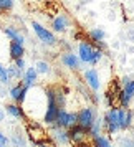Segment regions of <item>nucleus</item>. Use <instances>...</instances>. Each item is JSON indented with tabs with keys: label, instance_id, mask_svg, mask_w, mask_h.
Instances as JSON below:
<instances>
[{
	"label": "nucleus",
	"instance_id": "f257e3e1",
	"mask_svg": "<svg viewBox=\"0 0 134 147\" xmlns=\"http://www.w3.org/2000/svg\"><path fill=\"white\" fill-rule=\"evenodd\" d=\"M45 94H47L48 104H47V113H45L43 119H45L47 124H55L56 117H58V113H60V109H61L58 106V102H56V89L55 88H47Z\"/></svg>",
	"mask_w": 134,
	"mask_h": 147
},
{
	"label": "nucleus",
	"instance_id": "f03ea898",
	"mask_svg": "<svg viewBox=\"0 0 134 147\" xmlns=\"http://www.w3.org/2000/svg\"><path fill=\"white\" fill-rule=\"evenodd\" d=\"M103 56V51L99 48H94V45H91L89 41H81L80 43V60L85 61V63H98Z\"/></svg>",
	"mask_w": 134,
	"mask_h": 147
},
{
	"label": "nucleus",
	"instance_id": "7ed1b4c3",
	"mask_svg": "<svg viewBox=\"0 0 134 147\" xmlns=\"http://www.w3.org/2000/svg\"><path fill=\"white\" fill-rule=\"evenodd\" d=\"M27 134H28V139L32 140L35 146H38L41 142H47V139H48V132L38 122H30V124H27Z\"/></svg>",
	"mask_w": 134,
	"mask_h": 147
},
{
	"label": "nucleus",
	"instance_id": "20e7f679",
	"mask_svg": "<svg viewBox=\"0 0 134 147\" xmlns=\"http://www.w3.org/2000/svg\"><path fill=\"white\" fill-rule=\"evenodd\" d=\"M78 124V113H68L65 109H60L58 113V117H56V122H55V127H60V129H70Z\"/></svg>",
	"mask_w": 134,
	"mask_h": 147
},
{
	"label": "nucleus",
	"instance_id": "39448f33",
	"mask_svg": "<svg viewBox=\"0 0 134 147\" xmlns=\"http://www.w3.org/2000/svg\"><path fill=\"white\" fill-rule=\"evenodd\" d=\"M119 107H111L104 116V127H106L108 134H114L118 132L119 127Z\"/></svg>",
	"mask_w": 134,
	"mask_h": 147
},
{
	"label": "nucleus",
	"instance_id": "423d86ee",
	"mask_svg": "<svg viewBox=\"0 0 134 147\" xmlns=\"http://www.w3.org/2000/svg\"><path fill=\"white\" fill-rule=\"evenodd\" d=\"M88 134H89V129L86 127L80 126V124H76V126L70 127L68 129V136H70V142L71 144H80V142H85L88 139Z\"/></svg>",
	"mask_w": 134,
	"mask_h": 147
},
{
	"label": "nucleus",
	"instance_id": "0eeeda50",
	"mask_svg": "<svg viewBox=\"0 0 134 147\" xmlns=\"http://www.w3.org/2000/svg\"><path fill=\"white\" fill-rule=\"evenodd\" d=\"M96 122V114H94L93 107H83L78 113V124L86 129H91Z\"/></svg>",
	"mask_w": 134,
	"mask_h": 147
},
{
	"label": "nucleus",
	"instance_id": "6e6552de",
	"mask_svg": "<svg viewBox=\"0 0 134 147\" xmlns=\"http://www.w3.org/2000/svg\"><path fill=\"white\" fill-rule=\"evenodd\" d=\"M32 27H33L35 33H37V36L40 38L45 45H55L56 43V38H55V35L50 32V30H47V28L43 27V25H40L38 22H32Z\"/></svg>",
	"mask_w": 134,
	"mask_h": 147
},
{
	"label": "nucleus",
	"instance_id": "1a4fd4ad",
	"mask_svg": "<svg viewBox=\"0 0 134 147\" xmlns=\"http://www.w3.org/2000/svg\"><path fill=\"white\" fill-rule=\"evenodd\" d=\"M85 81H86V84L93 91H98L99 89V76L96 73V69H88L86 73H85Z\"/></svg>",
	"mask_w": 134,
	"mask_h": 147
},
{
	"label": "nucleus",
	"instance_id": "9d476101",
	"mask_svg": "<svg viewBox=\"0 0 134 147\" xmlns=\"http://www.w3.org/2000/svg\"><path fill=\"white\" fill-rule=\"evenodd\" d=\"M27 91H28V88H25V84L20 81L17 86L12 88L10 96H12V99H14L15 102H22V101L25 99V94H27Z\"/></svg>",
	"mask_w": 134,
	"mask_h": 147
},
{
	"label": "nucleus",
	"instance_id": "9b49d317",
	"mask_svg": "<svg viewBox=\"0 0 134 147\" xmlns=\"http://www.w3.org/2000/svg\"><path fill=\"white\" fill-rule=\"evenodd\" d=\"M61 61H63L65 66H68L70 69H78V68H80V58H78L76 55H73L71 51H68V53L63 55V56H61Z\"/></svg>",
	"mask_w": 134,
	"mask_h": 147
},
{
	"label": "nucleus",
	"instance_id": "f8f14e48",
	"mask_svg": "<svg viewBox=\"0 0 134 147\" xmlns=\"http://www.w3.org/2000/svg\"><path fill=\"white\" fill-rule=\"evenodd\" d=\"M51 136L56 142H60L61 146H66L70 144V136H68V131L66 129H60V127H55L51 131Z\"/></svg>",
	"mask_w": 134,
	"mask_h": 147
},
{
	"label": "nucleus",
	"instance_id": "ddd939ff",
	"mask_svg": "<svg viewBox=\"0 0 134 147\" xmlns=\"http://www.w3.org/2000/svg\"><path fill=\"white\" fill-rule=\"evenodd\" d=\"M133 122V113L127 109V107H122L119 111V127L121 129H127Z\"/></svg>",
	"mask_w": 134,
	"mask_h": 147
},
{
	"label": "nucleus",
	"instance_id": "4468645a",
	"mask_svg": "<svg viewBox=\"0 0 134 147\" xmlns=\"http://www.w3.org/2000/svg\"><path fill=\"white\" fill-rule=\"evenodd\" d=\"M51 27H53L55 32H65L68 27V18L65 15H56L51 22Z\"/></svg>",
	"mask_w": 134,
	"mask_h": 147
},
{
	"label": "nucleus",
	"instance_id": "2eb2a0df",
	"mask_svg": "<svg viewBox=\"0 0 134 147\" xmlns=\"http://www.w3.org/2000/svg\"><path fill=\"white\" fill-rule=\"evenodd\" d=\"M23 53H25L23 45L15 43V41L10 43V58H12V60H20V58H23Z\"/></svg>",
	"mask_w": 134,
	"mask_h": 147
},
{
	"label": "nucleus",
	"instance_id": "dca6fc26",
	"mask_svg": "<svg viewBox=\"0 0 134 147\" xmlns=\"http://www.w3.org/2000/svg\"><path fill=\"white\" fill-rule=\"evenodd\" d=\"M37 74H38V71H37V68H28L27 73H25V78H23V84H25V88H28L30 89V86L33 84L35 81H37Z\"/></svg>",
	"mask_w": 134,
	"mask_h": 147
},
{
	"label": "nucleus",
	"instance_id": "f3484780",
	"mask_svg": "<svg viewBox=\"0 0 134 147\" xmlns=\"http://www.w3.org/2000/svg\"><path fill=\"white\" fill-rule=\"evenodd\" d=\"M5 109H7L8 114H12V116L17 117V119H25V113H23V109H22L17 102H14V104H7Z\"/></svg>",
	"mask_w": 134,
	"mask_h": 147
},
{
	"label": "nucleus",
	"instance_id": "a211bd4d",
	"mask_svg": "<svg viewBox=\"0 0 134 147\" xmlns=\"http://www.w3.org/2000/svg\"><path fill=\"white\" fill-rule=\"evenodd\" d=\"M88 36H89V40H91L89 41L91 45H98V47H99L103 38H104V32L99 30V28H94V30H91V32L88 33Z\"/></svg>",
	"mask_w": 134,
	"mask_h": 147
},
{
	"label": "nucleus",
	"instance_id": "6ab92c4d",
	"mask_svg": "<svg viewBox=\"0 0 134 147\" xmlns=\"http://www.w3.org/2000/svg\"><path fill=\"white\" fill-rule=\"evenodd\" d=\"M3 32H5V35H7L8 38H12V41H15V43H20V45H23V36H22L15 28L12 27H7L3 28Z\"/></svg>",
	"mask_w": 134,
	"mask_h": 147
},
{
	"label": "nucleus",
	"instance_id": "aec40b11",
	"mask_svg": "<svg viewBox=\"0 0 134 147\" xmlns=\"http://www.w3.org/2000/svg\"><path fill=\"white\" fill-rule=\"evenodd\" d=\"M0 81H2L3 84H8V83H10V74H8V69L5 66H2V65H0Z\"/></svg>",
	"mask_w": 134,
	"mask_h": 147
},
{
	"label": "nucleus",
	"instance_id": "412c9836",
	"mask_svg": "<svg viewBox=\"0 0 134 147\" xmlns=\"http://www.w3.org/2000/svg\"><path fill=\"white\" fill-rule=\"evenodd\" d=\"M94 147H111V144H109V140L104 139L103 136H98V137H94Z\"/></svg>",
	"mask_w": 134,
	"mask_h": 147
},
{
	"label": "nucleus",
	"instance_id": "4be33fe9",
	"mask_svg": "<svg viewBox=\"0 0 134 147\" xmlns=\"http://www.w3.org/2000/svg\"><path fill=\"white\" fill-rule=\"evenodd\" d=\"M8 74H10V78H20L22 76V71L17 68V65H12V66H8Z\"/></svg>",
	"mask_w": 134,
	"mask_h": 147
},
{
	"label": "nucleus",
	"instance_id": "5701e85b",
	"mask_svg": "<svg viewBox=\"0 0 134 147\" xmlns=\"http://www.w3.org/2000/svg\"><path fill=\"white\" fill-rule=\"evenodd\" d=\"M35 68H37L38 73H48L50 71V66H48V63H45V61H38L35 65Z\"/></svg>",
	"mask_w": 134,
	"mask_h": 147
},
{
	"label": "nucleus",
	"instance_id": "b1692460",
	"mask_svg": "<svg viewBox=\"0 0 134 147\" xmlns=\"http://www.w3.org/2000/svg\"><path fill=\"white\" fill-rule=\"evenodd\" d=\"M14 7V0H0V10H10Z\"/></svg>",
	"mask_w": 134,
	"mask_h": 147
},
{
	"label": "nucleus",
	"instance_id": "393cba45",
	"mask_svg": "<svg viewBox=\"0 0 134 147\" xmlns=\"http://www.w3.org/2000/svg\"><path fill=\"white\" fill-rule=\"evenodd\" d=\"M14 146L15 147H25V142H23V139H22V137L15 136V137H14Z\"/></svg>",
	"mask_w": 134,
	"mask_h": 147
},
{
	"label": "nucleus",
	"instance_id": "a878e982",
	"mask_svg": "<svg viewBox=\"0 0 134 147\" xmlns=\"http://www.w3.org/2000/svg\"><path fill=\"white\" fill-rule=\"evenodd\" d=\"M15 65H17V68H18L20 71H23V66H25V63H23V58H20V60H15Z\"/></svg>",
	"mask_w": 134,
	"mask_h": 147
},
{
	"label": "nucleus",
	"instance_id": "bb28decb",
	"mask_svg": "<svg viewBox=\"0 0 134 147\" xmlns=\"http://www.w3.org/2000/svg\"><path fill=\"white\" fill-rule=\"evenodd\" d=\"M76 147H94V142H80V144H76Z\"/></svg>",
	"mask_w": 134,
	"mask_h": 147
},
{
	"label": "nucleus",
	"instance_id": "cd10ccee",
	"mask_svg": "<svg viewBox=\"0 0 134 147\" xmlns=\"http://www.w3.org/2000/svg\"><path fill=\"white\" fill-rule=\"evenodd\" d=\"M7 144H8V139L2 132H0V146H7Z\"/></svg>",
	"mask_w": 134,
	"mask_h": 147
},
{
	"label": "nucleus",
	"instance_id": "c85d7f7f",
	"mask_svg": "<svg viewBox=\"0 0 134 147\" xmlns=\"http://www.w3.org/2000/svg\"><path fill=\"white\" fill-rule=\"evenodd\" d=\"M37 147H53L51 144H48V142H41V144H38Z\"/></svg>",
	"mask_w": 134,
	"mask_h": 147
},
{
	"label": "nucleus",
	"instance_id": "c756f323",
	"mask_svg": "<svg viewBox=\"0 0 134 147\" xmlns=\"http://www.w3.org/2000/svg\"><path fill=\"white\" fill-rule=\"evenodd\" d=\"M0 121H3V111L0 109Z\"/></svg>",
	"mask_w": 134,
	"mask_h": 147
},
{
	"label": "nucleus",
	"instance_id": "7c9ffc66",
	"mask_svg": "<svg viewBox=\"0 0 134 147\" xmlns=\"http://www.w3.org/2000/svg\"><path fill=\"white\" fill-rule=\"evenodd\" d=\"M0 147H3V146H0Z\"/></svg>",
	"mask_w": 134,
	"mask_h": 147
},
{
	"label": "nucleus",
	"instance_id": "2f4dec72",
	"mask_svg": "<svg viewBox=\"0 0 134 147\" xmlns=\"http://www.w3.org/2000/svg\"><path fill=\"white\" fill-rule=\"evenodd\" d=\"M0 12H2V10H0Z\"/></svg>",
	"mask_w": 134,
	"mask_h": 147
}]
</instances>
